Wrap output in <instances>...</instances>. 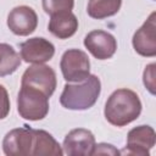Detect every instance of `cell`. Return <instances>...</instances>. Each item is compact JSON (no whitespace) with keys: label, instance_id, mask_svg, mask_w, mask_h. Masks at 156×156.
I'll return each mask as SVG.
<instances>
[{"label":"cell","instance_id":"cell-1","mask_svg":"<svg viewBox=\"0 0 156 156\" xmlns=\"http://www.w3.org/2000/svg\"><path fill=\"white\" fill-rule=\"evenodd\" d=\"M141 101L138 94L130 89H117L107 99L104 115L108 123L124 127L135 121L141 113Z\"/></svg>","mask_w":156,"mask_h":156},{"label":"cell","instance_id":"cell-2","mask_svg":"<svg viewBox=\"0 0 156 156\" xmlns=\"http://www.w3.org/2000/svg\"><path fill=\"white\" fill-rule=\"evenodd\" d=\"M101 93V82L95 74H89L77 84H66L60 96V104L67 110L83 111L93 107Z\"/></svg>","mask_w":156,"mask_h":156},{"label":"cell","instance_id":"cell-3","mask_svg":"<svg viewBox=\"0 0 156 156\" xmlns=\"http://www.w3.org/2000/svg\"><path fill=\"white\" fill-rule=\"evenodd\" d=\"M17 111L24 119L40 121L49 112V98L35 88L21 85L17 96Z\"/></svg>","mask_w":156,"mask_h":156},{"label":"cell","instance_id":"cell-4","mask_svg":"<svg viewBox=\"0 0 156 156\" xmlns=\"http://www.w3.org/2000/svg\"><path fill=\"white\" fill-rule=\"evenodd\" d=\"M63 79L69 82H82L90 74V61L88 55L79 49H69L63 52L60 62Z\"/></svg>","mask_w":156,"mask_h":156},{"label":"cell","instance_id":"cell-5","mask_svg":"<svg viewBox=\"0 0 156 156\" xmlns=\"http://www.w3.org/2000/svg\"><path fill=\"white\" fill-rule=\"evenodd\" d=\"M56 73L55 71L44 65V63H34L28 67L21 79V85H27L43 91L48 98H50L56 89Z\"/></svg>","mask_w":156,"mask_h":156},{"label":"cell","instance_id":"cell-6","mask_svg":"<svg viewBox=\"0 0 156 156\" xmlns=\"http://www.w3.org/2000/svg\"><path fill=\"white\" fill-rule=\"evenodd\" d=\"M34 141V129L28 126L15 128L6 133L2 140V150L7 156H28L32 155Z\"/></svg>","mask_w":156,"mask_h":156},{"label":"cell","instance_id":"cell-7","mask_svg":"<svg viewBox=\"0 0 156 156\" xmlns=\"http://www.w3.org/2000/svg\"><path fill=\"white\" fill-rule=\"evenodd\" d=\"M156 134L150 126H139L129 130L127 135V146L121 154L134 156H149L150 150L155 146Z\"/></svg>","mask_w":156,"mask_h":156},{"label":"cell","instance_id":"cell-8","mask_svg":"<svg viewBox=\"0 0 156 156\" xmlns=\"http://www.w3.org/2000/svg\"><path fill=\"white\" fill-rule=\"evenodd\" d=\"M84 46L95 58L107 60L115 55L117 50V40L111 33L96 29L85 35Z\"/></svg>","mask_w":156,"mask_h":156},{"label":"cell","instance_id":"cell-9","mask_svg":"<svg viewBox=\"0 0 156 156\" xmlns=\"http://www.w3.org/2000/svg\"><path fill=\"white\" fill-rule=\"evenodd\" d=\"M21 58L27 63H45L55 55V46L45 38L27 39L20 45Z\"/></svg>","mask_w":156,"mask_h":156},{"label":"cell","instance_id":"cell-10","mask_svg":"<svg viewBox=\"0 0 156 156\" xmlns=\"http://www.w3.org/2000/svg\"><path fill=\"white\" fill-rule=\"evenodd\" d=\"M38 26V16L35 11L26 5L13 7L7 16V27L10 30L20 37L32 34Z\"/></svg>","mask_w":156,"mask_h":156},{"label":"cell","instance_id":"cell-11","mask_svg":"<svg viewBox=\"0 0 156 156\" xmlns=\"http://www.w3.org/2000/svg\"><path fill=\"white\" fill-rule=\"evenodd\" d=\"M134 50L144 57L156 56V13L152 12L133 35Z\"/></svg>","mask_w":156,"mask_h":156},{"label":"cell","instance_id":"cell-12","mask_svg":"<svg viewBox=\"0 0 156 156\" xmlns=\"http://www.w3.org/2000/svg\"><path fill=\"white\" fill-rule=\"evenodd\" d=\"M95 146L94 134L84 128L71 130L63 139V152L68 156H90Z\"/></svg>","mask_w":156,"mask_h":156},{"label":"cell","instance_id":"cell-13","mask_svg":"<svg viewBox=\"0 0 156 156\" xmlns=\"http://www.w3.org/2000/svg\"><path fill=\"white\" fill-rule=\"evenodd\" d=\"M48 29L58 39H68L77 32L78 20L71 11L55 13L50 16Z\"/></svg>","mask_w":156,"mask_h":156},{"label":"cell","instance_id":"cell-14","mask_svg":"<svg viewBox=\"0 0 156 156\" xmlns=\"http://www.w3.org/2000/svg\"><path fill=\"white\" fill-rule=\"evenodd\" d=\"M62 154H63L62 147L50 133L43 129H34V141L32 149L33 156H43V155L61 156Z\"/></svg>","mask_w":156,"mask_h":156},{"label":"cell","instance_id":"cell-15","mask_svg":"<svg viewBox=\"0 0 156 156\" xmlns=\"http://www.w3.org/2000/svg\"><path fill=\"white\" fill-rule=\"evenodd\" d=\"M122 6V0H89L87 12L91 18L104 20L115 16Z\"/></svg>","mask_w":156,"mask_h":156},{"label":"cell","instance_id":"cell-16","mask_svg":"<svg viewBox=\"0 0 156 156\" xmlns=\"http://www.w3.org/2000/svg\"><path fill=\"white\" fill-rule=\"evenodd\" d=\"M21 65V56L6 43H0V77L12 74Z\"/></svg>","mask_w":156,"mask_h":156},{"label":"cell","instance_id":"cell-17","mask_svg":"<svg viewBox=\"0 0 156 156\" xmlns=\"http://www.w3.org/2000/svg\"><path fill=\"white\" fill-rule=\"evenodd\" d=\"M41 4L45 13L52 16L55 13L72 11L74 0H41Z\"/></svg>","mask_w":156,"mask_h":156},{"label":"cell","instance_id":"cell-18","mask_svg":"<svg viewBox=\"0 0 156 156\" xmlns=\"http://www.w3.org/2000/svg\"><path fill=\"white\" fill-rule=\"evenodd\" d=\"M155 63H150L145 67L144 71V76H143V80H144V85L147 88V90L155 95Z\"/></svg>","mask_w":156,"mask_h":156},{"label":"cell","instance_id":"cell-19","mask_svg":"<svg viewBox=\"0 0 156 156\" xmlns=\"http://www.w3.org/2000/svg\"><path fill=\"white\" fill-rule=\"evenodd\" d=\"M10 112V98L4 85L0 84V119L7 117Z\"/></svg>","mask_w":156,"mask_h":156},{"label":"cell","instance_id":"cell-20","mask_svg":"<svg viewBox=\"0 0 156 156\" xmlns=\"http://www.w3.org/2000/svg\"><path fill=\"white\" fill-rule=\"evenodd\" d=\"M119 151L111 144H106V143H100V144H95L93 154L91 155H118Z\"/></svg>","mask_w":156,"mask_h":156}]
</instances>
